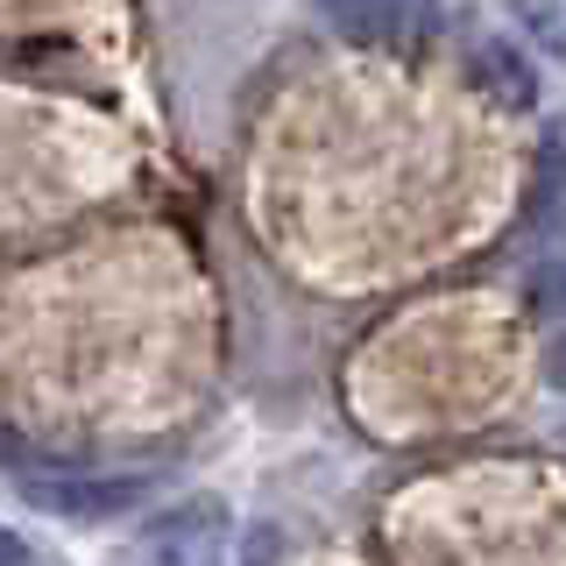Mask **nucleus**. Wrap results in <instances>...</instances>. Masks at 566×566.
<instances>
[{
	"instance_id": "obj_1",
	"label": "nucleus",
	"mask_w": 566,
	"mask_h": 566,
	"mask_svg": "<svg viewBox=\"0 0 566 566\" xmlns=\"http://www.w3.org/2000/svg\"><path fill=\"white\" fill-rule=\"evenodd\" d=\"M227 510L212 503V495H191V503H177L170 517L149 524V553L142 566H220L227 559Z\"/></svg>"
},
{
	"instance_id": "obj_2",
	"label": "nucleus",
	"mask_w": 566,
	"mask_h": 566,
	"mask_svg": "<svg viewBox=\"0 0 566 566\" xmlns=\"http://www.w3.org/2000/svg\"><path fill=\"white\" fill-rule=\"evenodd\" d=\"M35 510H50V517H71V524H106L120 517V510H135L149 482L142 474H50V482H29L22 489Z\"/></svg>"
},
{
	"instance_id": "obj_3",
	"label": "nucleus",
	"mask_w": 566,
	"mask_h": 566,
	"mask_svg": "<svg viewBox=\"0 0 566 566\" xmlns=\"http://www.w3.org/2000/svg\"><path fill=\"white\" fill-rule=\"evenodd\" d=\"M318 14L354 43H418L432 29V0H318Z\"/></svg>"
},
{
	"instance_id": "obj_4",
	"label": "nucleus",
	"mask_w": 566,
	"mask_h": 566,
	"mask_svg": "<svg viewBox=\"0 0 566 566\" xmlns=\"http://www.w3.org/2000/svg\"><path fill=\"white\" fill-rule=\"evenodd\" d=\"M482 78L495 85V99H503V106H531V99H538V78H531V64L510 43H489L482 50Z\"/></svg>"
},
{
	"instance_id": "obj_5",
	"label": "nucleus",
	"mask_w": 566,
	"mask_h": 566,
	"mask_svg": "<svg viewBox=\"0 0 566 566\" xmlns=\"http://www.w3.org/2000/svg\"><path fill=\"white\" fill-rule=\"evenodd\" d=\"M517 8H524V29L538 35L545 50H559V0H517Z\"/></svg>"
},
{
	"instance_id": "obj_6",
	"label": "nucleus",
	"mask_w": 566,
	"mask_h": 566,
	"mask_svg": "<svg viewBox=\"0 0 566 566\" xmlns=\"http://www.w3.org/2000/svg\"><path fill=\"white\" fill-rule=\"evenodd\" d=\"M0 566H29V545H22V538H14V531H8V524H0Z\"/></svg>"
}]
</instances>
